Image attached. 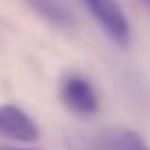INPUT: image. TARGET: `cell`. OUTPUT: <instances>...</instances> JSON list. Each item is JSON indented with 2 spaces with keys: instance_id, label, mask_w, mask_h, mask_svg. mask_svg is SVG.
<instances>
[{
  "instance_id": "6da1fadb",
  "label": "cell",
  "mask_w": 150,
  "mask_h": 150,
  "mask_svg": "<svg viewBox=\"0 0 150 150\" xmlns=\"http://www.w3.org/2000/svg\"><path fill=\"white\" fill-rule=\"evenodd\" d=\"M93 20L117 47L130 44V22L117 0H82Z\"/></svg>"
},
{
  "instance_id": "7a4b0ae2",
  "label": "cell",
  "mask_w": 150,
  "mask_h": 150,
  "mask_svg": "<svg viewBox=\"0 0 150 150\" xmlns=\"http://www.w3.org/2000/svg\"><path fill=\"white\" fill-rule=\"evenodd\" d=\"M60 102L77 117H93L99 110L97 91L80 73H66L60 80Z\"/></svg>"
},
{
  "instance_id": "3957f363",
  "label": "cell",
  "mask_w": 150,
  "mask_h": 150,
  "mask_svg": "<svg viewBox=\"0 0 150 150\" xmlns=\"http://www.w3.org/2000/svg\"><path fill=\"white\" fill-rule=\"evenodd\" d=\"M0 135L7 139L31 144L40 137V128L33 122L29 112H24L16 104H2L0 106Z\"/></svg>"
},
{
  "instance_id": "277c9868",
  "label": "cell",
  "mask_w": 150,
  "mask_h": 150,
  "mask_svg": "<svg viewBox=\"0 0 150 150\" xmlns=\"http://www.w3.org/2000/svg\"><path fill=\"white\" fill-rule=\"evenodd\" d=\"M88 150H150V146L130 128H108L91 139Z\"/></svg>"
},
{
  "instance_id": "5b68a950",
  "label": "cell",
  "mask_w": 150,
  "mask_h": 150,
  "mask_svg": "<svg viewBox=\"0 0 150 150\" xmlns=\"http://www.w3.org/2000/svg\"><path fill=\"white\" fill-rule=\"evenodd\" d=\"M38 16H42L44 20H49L51 24H57V27H71L73 18L71 13L64 9L60 0H24Z\"/></svg>"
},
{
  "instance_id": "8992f818",
  "label": "cell",
  "mask_w": 150,
  "mask_h": 150,
  "mask_svg": "<svg viewBox=\"0 0 150 150\" xmlns=\"http://www.w3.org/2000/svg\"><path fill=\"white\" fill-rule=\"evenodd\" d=\"M0 150H35V148H0Z\"/></svg>"
},
{
  "instance_id": "52a82bcc",
  "label": "cell",
  "mask_w": 150,
  "mask_h": 150,
  "mask_svg": "<svg viewBox=\"0 0 150 150\" xmlns=\"http://www.w3.org/2000/svg\"><path fill=\"white\" fill-rule=\"evenodd\" d=\"M144 2H146V5H150V0H144Z\"/></svg>"
}]
</instances>
